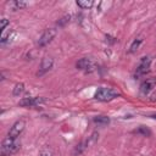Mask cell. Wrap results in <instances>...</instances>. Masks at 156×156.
Returning <instances> with one entry per match:
<instances>
[{
  "label": "cell",
  "instance_id": "6da1fadb",
  "mask_svg": "<svg viewBox=\"0 0 156 156\" xmlns=\"http://www.w3.org/2000/svg\"><path fill=\"white\" fill-rule=\"evenodd\" d=\"M118 95H119V93L116 91L115 89H111V88H100L95 93L94 98L98 101H111L112 99L117 98Z\"/></svg>",
  "mask_w": 156,
  "mask_h": 156
},
{
  "label": "cell",
  "instance_id": "7a4b0ae2",
  "mask_svg": "<svg viewBox=\"0 0 156 156\" xmlns=\"http://www.w3.org/2000/svg\"><path fill=\"white\" fill-rule=\"evenodd\" d=\"M21 147V143L18 141V139H13V138H5L1 143V151L6 152V154H15L20 150Z\"/></svg>",
  "mask_w": 156,
  "mask_h": 156
},
{
  "label": "cell",
  "instance_id": "3957f363",
  "mask_svg": "<svg viewBox=\"0 0 156 156\" xmlns=\"http://www.w3.org/2000/svg\"><path fill=\"white\" fill-rule=\"evenodd\" d=\"M150 65H151V58L150 57H147V56L141 57V60H140V62H139V65H138V67L135 69L134 77L135 78H140L141 76L146 74L150 71Z\"/></svg>",
  "mask_w": 156,
  "mask_h": 156
},
{
  "label": "cell",
  "instance_id": "277c9868",
  "mask_svg": "<svg viewBox=\"0 0 156 156\" xmlns=\"http://www.w3.org/2000/svg\"><path fill=\"white\" fill-rule=\"evenodd\" d=\"M55 35H56V29H55V28H48V29H45L44 33L40 35L39 40H38V45H39L40 48L48 45V44L55 38Z\"/></svg>",
  "mask_w": 156,
  "mask_h": 156
},
{
  "label": "cell",
  "instance_id": "5b68a950",
  "mask_svg": "<svg viewBox=\"0 0 156 156\" xmlns=\"http://www.w3.org/2000/svg\"><path fill=\"white\" fill-rule=\"evenodd\" d=\"M24 127H26V122L23 119H20V121L15 122L12 124V127L10 128V130H9V136L13 138V139H18L21 133L24 130Z\"/></svg>",
  "mask_w": 156,
  "mask_h": 156
},
{
  "label": "cell",
  "instance_id": "8992f818",
  "mask_svg": "<svg viewBox=\"0 0 156 156\" xmlns=\"http://www.w3.org/2000/svg\"><path fill=\"white\" fill-rule=\"evenodd\" d=\"M76 66H77V68H79V69H82V71H84V72H91V71H94L95 63H94V61H93L91 58L83 57V58H80L79 61H77Z\"/></svg>",
  "mask_w": 156,
  "mask_h": 156
},
{
  "label": "cell",
  "instance_id": "52a82bcc",
  "mask_svg": "<svg viewBox=\"0 0 156 156\" xmlns=\"http://www.w3.org/2000/svg\"><path fill=\"white\" fill-rule=\"evenodd\" d=\"M52 65H54V60L51 57H44L41 60V63H40V67H39V71L37 73V76H43L45 74L46 72H49L51 68H52Z\"/></svg>",
  "mask_w": 156,
  "mask_h": 156
},
{
  "label": "cell",
  "instance_id": "ba28073f",
  "mask_svg": "<svg viewBox=\"0 0 156 156\" xmlns=\"http://www.w3.org/2000/svg\"><path fill=\"white\" fill-rule=\"evenodd\" d=\"M45 99L44 98H39V96H35V98H23L21 101H20V106H23V107H30V106H37L41 102H44Z\"/></svg>",
  "mask_w": 156,
  "mask_h": 156
},
{
  "label": "cell",
  "instance_id": "9c48e42d",
  "mask_svg": "<svg viewBox=\"0 0 156 156\" xmlns=\"http://www.w3.org/2000/svg\"><path fill=\"white\" fill-rule=\"evenodd\" d=\"M156 85V78H147L140 84V91L143 94H149Z\"/></svg>",
  "mask_w": 156,
  "mask_h": 156
},
{
  "label": "cell",
  "instance_id": "30bf717a",
  "mask_svg": "<svg viewBox=\"0 0 156 156\" xmlns=\"http://www.w3.org/2000/svg\"><path fill=\"white\" fill-rule=\"evenodd\" d=\"M141 43H143V37H141V35L136 37V38L133 40V43L130 44V48H129V52H130V54L135 52V51L139 49V46H140V44H141Z\"/></svg>",
  "mask_w": 156,
  "mask_h": 156
},
{
  "label": "cell",
  "instance_id": "8fae6325",
  "mask_svg": "<svg viewBox=\"0 0 156 156\" xmlns=\"http://www.w3.org/2000/svg\"><path fill=\"white\" fill-rule=\"evenodd\" d=\"M93 122L98 126H106V124H108L110 119L106 116H96V117L93 118Z\"/></svg>",
  "mask_w": 156,
  "mask_h": 156
},
{
  "label": "cell",
  "instance_id": "7c38bea8",
  "mask_svg": "<svg viewBox=\"0 0 156 156\" xmlns=\"http://www.w3.org/2000/svg\"><path fill=\"white\" fill-rule=\"evenodd\" d=\"M87 147H88V143H87V140H84V141L77 144L76 147H74V155H79V154H82Z\"/></svg>",
  "mask_w": 156,
  "mask_h": 156
},
{
  "label": "cell",
  "instance_id": "4fadbf2b",
  "mask_svg": "<svg viewBox=\"0 0 156 156\" xmlns=\"http://www.w3.org/2000/svg\"><path fill=\"white\" fill-rule=\"evenodd\" d=\"M77 5L80 7V9H90L93 5H94V2L91 1V0H78L77 1Z\"/></svg>",
  "mask_w": 156,
  "mask_h": 156
},
{
  "label": "cell",
  "instance_id": "5bb4252c",
  "mask_svg": "<svg viewBox=\"0 0 156 156\" xmlns=\"http://www.w3.org/2000/svg\"><path fill=\"white\" fill-rule=\"evenodd\" d=\"M9 5L12 7V10H20V9L26 7L27 2H24V1H11Z\"/></svg>",
  "mask_w": 156,
  "mask_h": 156
},
{
  "label": "cell",
  "instance_id": "9a60e30c",
  "mask_svg": "<svg viewBox=\"0 0 156 156\" xmlns=\"http://www.w3.org/2000/svg\"><path fill=\"white\" fill-rule=\"evenodd\" d=\"M23 91H24V84H23V83H17V84L15 85V88H13V95H15V96H18V95H21Z\"/></svg>",
  "mask_w": 156,
  "mask_h": 156
},
{
  "label": "cell",
  "instance_id": "2e32d148",
  "mask_svg": "<svg viewBox=\"0 0 156 156\" xmlns=\"http://www.w3.org/2000/svg\"><path fill=\"white\" fill-rule=\"evenodd\" d=\"M98 136H99V134H98L96 132H94V133H93V134H91V135H90V136H89V138L87 139V143H88V146H89L90 144H94V143H95V141L98 140Z\"/></svg>",
  "mask_w": 156,
  "mask_h": 156
},
{
  "label": "cell",
  "instance_id": "e0dca14e",
  "mask_svg": "<svg viewBox=\"0 0 156 156\" xmlns=\"http://www.w3.org/2000/svg\"><path fill=\"white\" fill-rule=\"evenodd\" d=\"M39 156H52V150L50 147H44L40 151V155Z\"/></svg>",
  "mask_w": 156,
  "mask_h": 156
},
{
  "label": "cell",
  "instance_id": "ac0fdd59",
  "mask_svg": "<svg viewBox=\"0 0 156 156\" xmlns=\"http://www.w3.org/2000/svg\"><path fill=\"white\" fill-rule=\"evenodd\" d=\"M136 133H141V134H144V135H150L151 134V132L147 129V128H145V127H140L138 130H136Z\"/></svg>",
  "mask_w": 156,
  "mask_h": 156
},
{
  "label": "cell",
  "instance_id": "d6986e66",
  "mask_svg": "<svg viewBox=\"0 0 156 156\" xmlns=\"http://www.w3.org/2000/svg\"><path fill=\"white\" fill-rule=\"evenodd\" d=\"M69 18H71L69 16H63V17H62V18H61V20L57 22V24H58V26H63L65 23H67V22L69 21Z\"/></svg>",
  "mask_w": 156,
  "mask_h": 156
},
{
  "label": "cell",
  "instance_id": "ffe728a7",
  "mask_svg": "<svg viewBox=\"0 0 156 156\" xmlns=\"http://www.w3.org/2000/svg\"><path fill=\"white\" fill-rule=\"evenodd\" d=\"M7 24H9V21H7L6 18H2V20H1V23H0V28H1V30H4V29L6 28Z\"/></svg>",
  "mask_w": 156,
  "mask_h": 156
},
{
  "label": "cell",
  "instance_id": "44dd1931",
  "mask_svg": "<svg viewBox=\"0 0 156 156\" xmlns=\"http://www.w3.org/2000/svg\"><path fill=\"white\" fill-rule=\"evenodd\" d=\"M0 156H10V154H6V152H2L1 151V155Z\"/></svg>",
  "mask_w": 156,
  "mask_h": 156
},
{
  "label": "cell",
  "instance_id": "7402d4cb",
  "mask_svg": "<svg viewBox=\"0 0 156 156\" xmlns=\"http://www.w3.org/2000/svg\"><path fill=\"white\" fill-rule=\"evenodd\" d=\"M151 117H152V118H156V113H155V115H152Z\"/></svg>",
  "mask_w": 156,
  "mask_h": 156
}]
</instances>
